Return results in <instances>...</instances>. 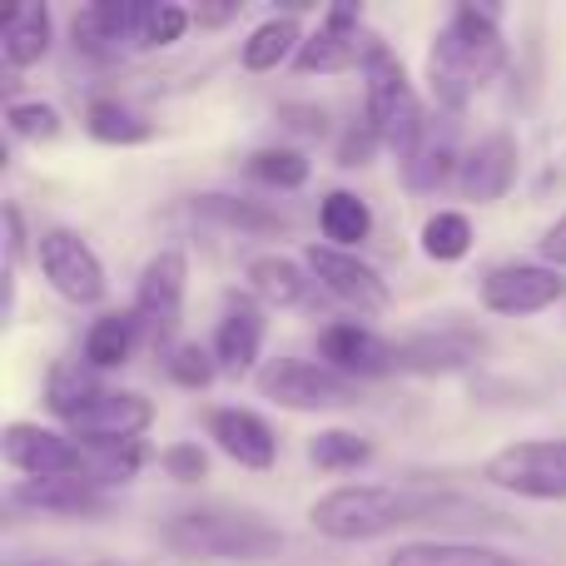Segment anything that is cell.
Returning <instances> with one entry per match:
<instances>
[{"mask_svg": "<svg viewBox=\"0 0 566 566\" xmlns=\"http://www.w3.org/2000/svg\"><path fill=\"white\" fill-rule=\"evenodd\" d=\"M165 547L185 562H274L283 552V532L254 507H185L165 522Z\"/></svg>", "mask_w": 566, "mask_h": 566, "instance_id": "cell-4", "label": "cell"}, {"mask_svg": "<svg viewBox=\"0 0 566 566\" xmlns=\"http://www.w3.org/2000/svg\"><path fill=\"white\" fill-rule=\"evenodd\" d=\"M482 353V338L468 328L412 333L398 343V373H458Z\"/></svg>", "mask_w": 566, "mask_h": 566, "instance_id": "cell-19", "label": "cell"}, {"mask_svg": "<svg viewBox=\"0 0 566 566\" xmlns=\"http://www.w3.org/2000/svg\"><path fill=\"white\" fill-rule=\"evenodd\" d=\"M318 363H328L343 378H382V373H398V343L378 338L363 323H328L318 333Z\"/></svg>", "mask_w": 566, "mask_h": 566, "instance_id": "cell-15", "label": "cell"}, {"mask_svg": "<svg viewBox=\"0 0 566 566\" xmlns=\"http://www.w3.org/2000/svg\"><path fill=\"white\" fill-rule=\"evenodd\" d=\"M542 259H547L552 269H566V214L542 234Z\"/></svg>", "mask_w": 566, "mask_h": 566, "instance_id": "cell-37", "label": "cell"}, {"mask_svg": "<svg viewBox=\"0 0 566 566\" xmlns=\"http://www.w3.org/2000/svg\"><path fill=\"white\" fill-rule=\"evenodd\" d=\"M303 264H308V274L318 279L323 289L333 293V298L348 303V308H358V313H368V318H378V313L392 308L388 279H382L373 264H363L353 249L308 244V249H303Z\"/></svg>", "mask_w": 566, "mask_h": 566, "instance_id": "cell-11", "label": "cell"}, {"mask_svg": "<svg viewBox=\"0 0 566 566\" xmlns=\"http://www.w3.org/2000/svg\"><path fill=\"white\" fill-rule=\"evenodd\" d=\"M249 169H254V179H264V185H274V189H298L303 179H308V159H303L298 149H259V155L249 159Z\"/></svg>", "mask_w": 566, "mask_h": 566, "instance_id": "cell-33", "label": "cell"}, {"mask_svg": "<svg viewBox=\"0 0 566 566\" xmlns=\"http://www.w3.org/2000/svg\"><path fill=\"white\" fill-rule=\"evenodd\" d=\"M234 15H239V0H229V6H199L195 10L199 25H224V20H234Z\"/></svg>", "mask_w": 566, "mask_h": 566, "instance_id": "cell-38", "label": "cell"}, {"mask_svg": "<svg viewBox=\"0 0 566 566\" xmlns=\"http://www.w3.org/2000/svg\"><path fill=\"white\" fill-rule=\"evenodd\" d=\"M10 502L30 512H55V517H95V512H105V488H95L85 478H45V482L20 478Z\"/></svg>", "mask_w": 566, "mask_h": 566, "instance_id": "cell-20", "label": "cell"}, {"mask_svg": "<svg viewBox=\"0 0 566 566\" xmlns=\"http://www.w3.org/2000/svg\"><path fill=\"white\" fill-rule=\"evenodd\" d=\"M155 0H95L75 15V45L95 60H115L125 50H145V25Z\"/></svg>", "mask_w": 566, "mask_h": 566, "instance_id": "cell-13", "label": "cell"}, {"mask_svg": "<svg viewBox=\"0 0 566 566\" xmlns=\"http://www.w3.org/2000/svg\"><path fill=\"white\" fill-rule=\"evenodd\" d=\"M566 293L562 269L552 264H502L482 279V303L502 318H527V313H547Z\"/></svg>", "mask_w": 566, "mask_h": 566, "instance_id": "cell-14", "label": "cell"}, {"mask_svg": "<svg viewBox=\"0 0 566 566\" xmlns=\"http://www.w3.org/2000/svg\"><path fill=\"white\" fill-rule=\"evenodd\" d=\"M45 50H50V10L40 0L10 6L6 20H0V60H6V70H30L35 60H45Z\"/></svg>", "mask_w": 566, "mask_h": 566, "instance_id": "cell-21", "label": "cell"}, {"mask_svg": "<svg viewBox=\"0 0 566 566\" xmlns=\"http://www.w3.org/2000/svg\"><path fill=\"white\" fill-rule=\"evenodd\" d=\"M185 289H189V259L179 249H159L155 259L145 264L135 289V323H139V338L155 343L159 353H169L179 333V318H185Z\"/></svg>", "mask_w": 566, "mask_h": 566, "instance_id": "cell-9", "label": "cell"}, {"mask_svg": "<svg viewBox=\"0 0 566 566\" xmlns=\"http://www.w3.org/2000/svg\"><path fill=\"white\" fill-rule=\"evenodd\" d=\"M259 392L289 412H333L358 402V382L333 373L328 363H308V358H274L259 373Z\"/></svg>", "mask_w": 566, "mask_h": 566, "instance_id": "cell-8", "label": "cell"}, {"mask_svg": "<svg viewBox=\"0 0 566 566\" xmlns=\"http://www.w3.org/2000/svg\"><path fill=\"white\" fill-rule=\"evenodd\" d=\"M0 458H6V468H15L20 478H30V482H45V478L95 482V458H90L85 442H75L70 432L40 428V422H10V428L0 432Z\"/></svg>", "mask_w": 566, "mask_h": 566, "instance_id": "cell-7", "label": "cell"}, {"mask_svg": "<svg viewBox=\"0 0 566 566\" xmlns=\"http://www.w3.org/2000/svg\"><path fill=\"white\" fill-rule=\"evenodd\" d=\"M517 179V145L512 135H488L462 155V169H458V189L472 199V205H492L502 199Z\"/></svg>", "mask_w": 566, "mask_h": 566, "instance_id": "cell-18", "label": "cell"}, {"mask_svg": "<svg viewBox=\"0 0 566 566\" xmlns=\"http://www.w3.org/2000/svg\"><path fill=\"white\" fill-rule=\"evenodd\" d=\"M165 368L179 388H209L214 373H219V363H214V353H205L199 343H179V348H169Z\"/></svg>", "mask_w": 566, "mask_h": 566, "instance_id": "cell-34", "label": "cell"}, {"mask_svg": "<svg viewBox=\"0 0 566 566\" xmlns=\"http://www.w3.org/2000/svg\"><path fill=\"white\" fill-rule=\"evenodd\" d=\"M135 343H139L135 313H105V318H95L90 323V333H85V363L95 373L119 368V363L135 353Z\"/></svg>", "mask_w": 566, "mask_h": 566, "instance_id": "cell-24", "label": "cell"}, {"mask_svg": "<svg viewBox=\"0 0 566 566\" xmlns=\"http://www.w3.org/2000/svg\"><path fill=\"white\" fill-rule=\"evenodd\" d=\"M308 458L318 462L323 472H358L363 462L373 458V448L358 438V432H343V428H333V432H318V438H313Z\"/></svg>", "mask_w": 566, "mask_h": 566, "instance_id": "cell-31", "label": "cell"}, {"mask_svg": "<svg viewBox=\"0 0 566 566\" xmlns=\"http://www.w3.org/2000/svg\"><path fill=\"white\" fill-rule=\"evenodd\" d=\"M244 279H249V293H254L259 303H269V308H293V303H303V293H308V274L283 254L249 259Z\"/></svg>", "mask_w": 566, "mask_h": 566, "instance_id": "cell-23", "label": "cell"}, {"mask_svg": "<svg viewBox=\"0 0 566 566\" xmlns=\"http://www.w3.org/2000/svg\"><path fill=\"white\" fill-rule=\"evenodd\" d=\"M442 512L488 517L482 507L432 488H392V482H343L308 507V527L328 542H378L412 522H448Z\"/></svg>", "mask_w": 566, "mask_h": 566, "instance_id": "cell-1", "label": "cell"}, {"mask_svg": "<svg viewBox=\"0 0 566 566\" xmlns=\"http://www.w3.org/2000/svg\"><path fill=\"white\" fill-rule=\"evenodd\" d=\"M189 20H195V10L175 6V0H155V6H149V25H145V50L175 45V40L189 30Z\"/></svg>", "mask_w": 566, "mask_h": 566, "instance_id": "cell-35", "label": "cell"}, {"mask_svg": "<svg viewBox=\"0 0 566 566\" xmlns=\"http://www.w3.org/2000/svg\"><path fill=\"white\" fill-rule=\"evenodd\" d=\"M402 169H408V185L418 189V195H432L438 185H448V179L458 175L462 159H458V149H452V135H448V129H432V125H428V135H422L418 155H412Z\"/></svg>", "mask_w": 566, "mask_h": 566, "instance_id": "cell-28", "label": "cell"}, {"mask_svg": "<svg viewBox=\"0 0 566 566\" xmlns=\"http://www.w3.org/2000/svg\"><path fill=\"white\" fill-rule=\"evenodd\" d=\"M45 408L65 422V432L85 448H125V442H145L149 422H155V402L145 392L109 388L85 358L55 363L45 378Z\"/></svg>", "mask_w": 566, "mask_h": 566, "instance_id": "cell-2", "label": "cell"}, {"mask_svg": "<svg viewBox=\"0 0 566 566\" xmlns=\"http://www.w3.org/2000/svg\"><path fill=\"white\" fill-rule=\"evenodd\" d=\"M209 438L224 458H234L249 472H269L279 462V438L259 412L249 408H214L209 412Z\"/></svg>", "mask_w": 566, "mask_h": 566, "instance_id": "cell-17", "label": "cell"}, {"mask_svg": "<svg viewBox=\"0 0 566 566\" xmlns=\"http://www.w3.org/2000/svg\"><path fill=\"white\" fill-rule=\"evenodd\" d=\"M35 264H40V274H45L50 289H55L65 303H80V308L99 303L109 289L99 254L75 234V229H45V234L35 239Z\"/></svg>", "mask_w": 566, "mask_h": 566, "instance_id": "cell-10", "label": "cell"}, {"mask_svg": "<svg viewBox=\"0 0 566 566\" xmlns=\"http://www.w3.org/2000/svg\"><path fill=\"white\" fill-rule=\"evenodd\" d=\"M472 249V224L458 209H438V214L422 224V254L438 259V264H458Z\"/></svg>", "mask_w": 566, "mask_h": 566, "instance_id": "cell-30", "label": "cell"}, {"mask_svg": "<svg viewBox=\"0 0 566 566\" xmlns=\"http://www.w3.org/2000/svg\"><path fill=\"white\" fill-rule=\"evenodd\" d=\"M373 35H363V10L358 6H328L318 30L303 35V50L293 55L298 75H338V70H363Z\"/></svg>", "mask_w": 566, "mask_h": 566, "instance_id": "cell-12", "label": "cell"}, {"mask_svg": "<svg viewBox=\"0 0 566 566\" xmlns=\"http://www.w3.org/2000/svg\"><path fill=\"white\" fill-rule=\"evenodd\" d=\"M303 50V30L293 15H274L244 40V70L264 75V70H279L283 60H293Z\"/></svg>", "mask_w": 566, "mask_h": 566, "instance_id": "cell-26", "label": "cell"}, {"mask_svg": "<svg viewBox=\"0 0 566 566\" xmlns=\"http://www.w3.org/2000/svg\"><path fill=\"white\" fill-rule=\"evenodd\" d=\"M264 333H269V318H264V308H259V298H229L224 318H219V328H214V348H209L219 373L249 378L259 353H264Z\"/></svg>", "mask_w": 566, "mask_h": 566, "instance_id": "cell-16", "label": "cell"}, {"mask_svg": "<svg viewBox=\"0 0 566 566\" xmlns=\"http://www.w3.org/2000/svg\"><path fill=\"white\" fill-rule=\"evenodd\" d=\"M159 462H165V472H169V478H179V482H199V478H205V452H199V442L165 448V452H159Z\"/></svg>", "mask_w": 566, "mask_h": 566, "instance_id": "cell-36", "label": "cell"}, {"mask_svg": "<svg viewBox=\"0 0 566 566\" xmlns=\"http://www.w3.org/2000/svg\"><path fill=\"white\" fill-rule=\"evenodd\" d=\"M507 65V40L497 30V10L488 6H458L448 25L432 35L428 50V85L448 115H462L472 99L488 90L492 75Z\"/></svg>", "mask_w": 566, "mask_h": 566, "instance_id": "cell-3", "label": "cell"}, {"mask_svg": "<svg viewBox=\"0 0 566 566\" xmlns=\"http://www.w3.org/2000/svg\"><path fill=\"white\" fill-rule=\"evenodd\" d=\"M482 482L527 502H566V438H532L497 448L482 462Z\"/></svg>", "mask_w": 566, "mask_h": 566, "instance_id": "cell-6", "label": "cell"}, {"mask_svg": "<svg viewBox=\"0 0 566 566\" xmlns=\"http://www.w3.org/2000/svg\"><path fill=\"white\" fill-rule=\"evenodd\" d=\"M388 566H522L517 557L482 542H408L388 557Z\"/></svg>", "mask_w": 566, "mask_h": 566, "instance_id": "cell-22", "label": "cell"}, {"mask_svg": "<svg viewBox=\"0 0 566 566\" xmlns=\"http://www.w3.org/2000/svg\"><path fill=\"white\" fill-rule=\"evenodd\" d=\"M85 129L99 139V145H149L155 139V125H149L139 109L119 105V99H90L85 109Z\"/></svg>", "mask_w": 566, "mask_h": 566, "instance_id": "cell-25", "label": "cell"}, {"mask_svg": "<svg viewBox=\"0 0 566 566\" xmlns=\"http://www.w3.org/2000/svg\"><path fill=\"white\" fill-rule=\"evenodd\" d=\"M195 214L214 219V224H224V229H249V234H279L283 229V219L274 209L254 205V199H234V195H199Z\"/></svg>", "mask_w": 566, "mask_h": 566, "instance_id": "cell-29", "label": "cell"}, {"mask_svg": "<svg viewBox=\"0 0 566 566\" xmlns=\"http://www.w3.org/2000/svg\"><path fill=\"white\" fill-rule=\"evenodd\" d=\"M6 129L15 139H55L60 135V109L45 99H15L6 109Z\"/></svg>", "mask_w": 566, "mask_h": 566, "instance_id": "cell-32", "label": "cell"}, {"mask_svg": "<svg viewBox=\"0 0 566 566\" xmlns=\"http://www.w3.org/2000/svg\"><path fill=\"white\" fill-rule=\"evenodd\" d=\"M363 119L378 135L382 149L398 155V165H408L418 155L422 135H428V109H422L418 90H412L402 60L392 55L382 40H373L368 55H363Z\"/></svg>", "mask_w": 566, "mask_h": 566, "instance_id": "cell-5", "label": "cell"}, {"mask_svg": "<svg viewBox=\"0 0 566 566\" xmlns=\"http://www.w3.org/2000/svg\"><path fill=\"white\" fill-rule=\"evenodd\" d=\"M318 229L333 249H353L373 234V209L358 195H348V189H333L318 209Z\"/></svg>", "mask_w": 566, "mask_h": 566, "instance_id": "cell-27", "label": "cell"}]
</instances>
